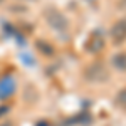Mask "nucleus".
Segmentation results:
<instances>
[{
  "label": "nucleus",
  "mask_w": 126,
  "mask_h": 126,
  "mask_svg": "<svg viewBox=\"0 0 126 126\" xmlns=\"http://www.w3.org/2000/svg\"><path fill=\"white\" fill-rule=\"evenodd\" d=\"M27 2H32V0H27Z\"/></svg>",
  "instance_id": "obj_9"
},
{
  "label": "nucleus",
  "mask_w": 126,
  "mask_h": 126,
  "mask_svg": "<svg viewBox=\"0 0 126 126\" xmlns=\"http://www.w3.org/2000/svg\"><path fill=\"white\" fill-rule=\"evenodd\" d=\"M44 17H46V20H47L49 25H50L54 30H57V32H66V30L69 29L67 17H66L62 12H59V10L49 9V10H46Z\"/></svg>",
  "instance_id": "obj_3"
},
{
  "label": "nucleus",
  "mask_w": 126,
  "mask_h": 126,
  "mask_svg": "<svg viewBox=\"0 0 126 126\" xmlns=\"http://www.w3.org/2000/svg\"><path fill=\"white\" fill-rule=\"evenodd\" d=\"M114 104H116L121 111H125V113H126V87H123V89L118 91L116 97H114Z\"/></svg>",
  "instance_id": "obj_7"
},
{
  "label": "nucleus",
  "mask_w": 126,
  "mask_h": 126,
  "mask_svg": "<svg viewBox=\"0 0 126 126\" xmlns=\"http://www.w3.org/2000/svg\"><path fill=\"white\" fill-rule=\"evenodd\" d=\"M0 2H2V0H0Z\"/></svg>",
  "instance_id": "obj_10"
},
{
  "label": "nucleus",
  "mask_w": 126,
  "mask_h": 126,
  "mask_svg": "<svg viewBox=\"0 0 126 126\" xmlns=\"http://www.w3.org/2000/svg\"><path fill=\"white\" fill-rule=\"evenodd\" d=\"M111 78V72L108 69L104 61H94L91 64H87L84 69V79L91 84H103L108 82Z\"/></svg>",
  "instance_id": "obj_1"
},
{
  "label": "nucleus",
  "mask_w": 126,
  "mask_h": 126,
  "mask_svg": "<svg viewBox=\"0 0 126 126\" xmlns=\"http://www.w3.org/2000/svg\"><path fill=\"white\" fill-rule=\"evenodd\" d=\"M111 42L114 46H121L126 42V19H119L113 24V27L109 30Z\"/></svg>",
  "instance_id": "obj_4"
},
{
  "label": "nucleus",
  "mask_w": 126,
  "mask_h": 126,
  "mask_svg": "<svg viewBox=\"0 0 126 126\" xmlns=\"http://www.w3.org/2000/svg\"><path fill=\"white\" fill-rule=\"evenodd\" d=\"M118 9L126 14V0H119V2H118Z\"/></svg>",
  "instance_id": "obj_8"
},
{
  "label": "nucleus",
  "mask_w": 126,
  "mask_h": 126,
  "mask_svg": "<svg viewBox=\"0 0 126 126\" xmlns=\"http://www.w3.org/2000/svg\"><path fill=\"white\" fill-rule=\"evenodd\" d=\"M104 47H106V39H104L103 30L94 29L86 39V44H84L86 52H89V54H99L101 50H104Z\"/></svg>",
  "instance_id": "obj_2"
},
{
  "label": "nucleus",
  "mask_w": 126,
  "mask_h": 126,
  "mask_svg": "<svg viewBox=\"0 0 126 126\" xmlns=\"http://www.w3.org/2000/svg\"><path fill=\"white\" fill-rule=\"evenodd\" d=\"M111 64H113V67L116 71L126 72V52H116L111 57Z\"/></svg>",
  "instance_id": "obj_6"
},
{
  "label": "nucleus",
  "mask_w": 126,
  "mask_h": 126,
  "mask_svg": "<svg viewBox=\"0 0 126 126\" xmlns=\"http://www.w3.org/2000/svg\"><path fill=\"white\" fill-rule=\"evenodd\" d=\"M15 87H17V84H15V81H14V78H3L2 81H0V101H3V99H9L14 93H15Z\"/></svg>",
  "instance_id": "obj_5"
}]
</instances>
